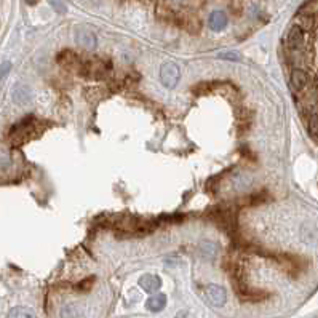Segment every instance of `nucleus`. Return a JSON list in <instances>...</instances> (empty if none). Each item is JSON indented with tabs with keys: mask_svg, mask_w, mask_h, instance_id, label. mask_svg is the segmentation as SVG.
<instances>
[{
	"mask_svg": "<svg viewBox=\"0 0 318 318\" xmlns=\"http://www.w3.org/2000/svg\"><path fill=\"white\" fill-rule=\"evenodd\" d=\"M179 67L175 63H163L160 67V77L162 82L165 83L166 87H176V83L179 80Z\"/></svg>",
	"mask_w": 318,
	"mask_h": 318,
	"instance_id": "f03ea898",
	"label": "nucleus"
},
{
	"mask_svg": "<svg viewBox=\"0 0 318 318\" xmlns=\"http://www.w3.org/2000/svg\"><path fill=\"white\" fill-rule=\"evenodd\" d=\"M307 128H309V134L318 141V112H310Z\"/></svg>",
	"mask_w": 318,
	"mask_h": 318,
	"instance_id": "9b49d317",
	"label": "nucleus"
},
{
	"mask_svg": "<svg viewBox=\"0 0 318 318\" xmlns=\"http://www.w3.org/2000/svg\"><path fill=\"white\" fill-rule=\"evenodd\" d=\"M285 43H286V47H288V50H290V51L301 50L302 47H304V43H306L304 29H302L299 24H293L290 29H288Z\"/></svg>",
	"mask_w": 318,
	"mask_h": 318,
	"instance_id": "f257e3e1",
	"label": "nucleus"
},
{
	"mask_svg": "<svg viewBox=\"0 0 318 318\" xmlns=\"http://www.w3.org/2000/svg\"><path fill=\"white\" fill-rule=\"evenodd\" d=\"M307 83H309L307 72L299 69V67H294V69L291 71V75H290V85H291V88L294 90V92H301V90L304 88Z\"/></svg>",
	"mask_w": 318,
	"mask_h": 318,
	"instance_id": "39448f33",
	"label": "nucleus"
},
{
	"mask_svg": "<svg viewBox=\"0 0 318 318\" xmlns=\"http://www.w3.org/2000/svg\"><path fill=\"white\" fill-rule=\"evenodd\" d=\"M51 5L55 6L58 13H64L66 11V6L63 3H59V0H51Z\"/></svg>",
	"mask_w": 318,
	"mask_h": 318,
	"instance_id": "f3484780",
	"label": "nucleus"
},
{
	"mask_svg": "<svg viewBox=\"0 0 318 318\" xmlns=\"http://www.w3.org/2000/svg\"><path fill=\"white\" fill-rule=\"evenodd\" d=\"M93 277H90V278H87V280H83V282L77 286L79 290H82V291H87V290H90V288H92V285H93Z\"/></svg>",
	"mask_w": 318,
	"mask_h": 318,
	"instance_id": "dca6fc26",
	"label": "nucleus"
},
{
	"mask_svg": "<svg viewBox=\"0 0 318 318\" xmlns=\"http://www.w3.org/2000/svg\"><path fill=\"white\" fill-rule=\"evenodd\" d=\"M207 296L211 301V304H214L216 307H222L227 301V293L222 286L219 285H210L207 286Z\"/></svg>",
	"mask_w": 318,
	"mask_h": 318,
	"instance_id": "20e7f679",
	"label": "nucleus"
},
{
	"mask_svg": "<svg viewBox=\"0 0 318 318\" xmlns=\"http://www.w3.org/2000/svg\"><path fill=\"white\" fill-rule=\"evenodd\" d=\"M75 40H77V43L85 50H95L98 45L95 34L85 27H79L77 31H75Z\"/></svg>",
	"mask_w": 318,
	"mask_h": 318,
	"instance_id": "7ed1b4c3",
	"label": "nucleus"
},
{
	"mask_svg": "<svg viewBox=\"0 0 318 318\" xmlns=\"http://www.w3.org/2000/svg\"><path fill=\"white\" fill-rule=\"evenodd\" d=\"M10 67H11V63H8V61H5L2 64V77H6V72H8Z\"/></svg>",
	"mask_w": 318,
	"mask_h": 318,
	"instance_id": "a211bd4d",
	"label": "nucleus"
},
{
	"mask_svg": "<svg viewBox=\"0 0 318 318\" xmlns=\"http://www.w3.org/2000/svg\"><path fill=\"white\" fill-rule=\"evenodd\" d=\"M219 58H222V59H232V61H238V59H240V56H238L237 51H222V53H219Z\"/></svg>",
	"mask_w": 318,
	"mask_h": 318,
	"instance_id": "4468645a",
	"label": "nucleus"
},
{
	"mask_svg": "<svg viewBox=\"0 0 318 318\" xmlns=\"http://www.w3.org/2000/svg\"><path fill=\"white\" fill-rule=\"evenodd\" d=\"M202 249V254L207 257V259H213L217 254V246L214 243H211V241H205V243L200 245Z\"/></svg>",
	"mask_w": 318,
	"mask_h": 318,
	"instance_id": "f8f14e48",
	"label": "nucleus"
},
{
	"mask_svg": "<svg viewBox=\"0 0 318 318\" xmlns=\"http://www.w3.org/2000/svg\"><path fill=\"white\" fill-rule=\"evenodd\" d=\"M11 98L16 104H27L32 100V92L27 85H24V83H18V85L13 88Z\"/></svg>",
	"mask_w": 318,
	"mask_h": 318,
	"instance_id": "423d86ee",
	"label": "nucleus"
},
{
	"mask_svg": "<svg viewBox=\"0 0 318 318\" xmlns=\"http://www.w3.org/2000/svg\"><path fill=\"white\" fill-rule=\"evenodd\" d=\"M139 285H141L146 291L154 293V291L158 290V288H160L162 283H160V278L155 277V275H142V277L139 278Z\"/></svg>",
	"mask_w": 318,
	"mask_h": 318,
	"instance_id": "6e6552de",
	"label": "nucleus"
},
{
	"mask_svg": "<svg viewBox=\"0 0 318 318\" xmlns=\"http://www.w3.org/2000/svg\"><path fill=\"white\" fill-rule=\"evenodd\" d=\"M58 63L63 64V66H77L79 64V56L75 55V53L66 50V51H61L58 55Z\"/></svg>",
	"mask_w": 318,
	"mask_h": 318,
	"instance_id": "9d476101",
	"label": "nucleus"
},
{
	"mask_svg": "<svg viewBox=\"0 0 318 318\" xmlns=\"http://www.w3.org/2000/svg\"><path fill=\"white\" fill-rule=\"evenodd\" d=\"M166 306V296L165 294H155V296L149 298L146 302V307L149 310H152V312H158V310H162Z\"/></svg>",
	"mask_w": 318,
	"mask_h": 318,
	"instance_id": "1a4fd4ad",
	"label": "nucleus"
},
{
	"mask_svg": "<svg viewBox=\"0 0 318 318\" xmlns=\"http://www.w3.org/2000/svg\"><path fill=\"white\" fill-rule=\"evenodd\" d=\"M8 317L10 318H34L35 315L32 312H29V310L22 309V307H14L13 310H10Z\"/></svg>",
	"mask_w": 318,
	"mask_h": 318,
	"instance_id": "ddd939ff",
	"label": "nucleus"
},
{
	"mask_svg": "<svg viewBox=\"0 0 318 318\" xmlns=\"http://www.w3.org/2000/svg\"><path fill=\"white\" fill-rule=\"evenodd\" d=\"M26 2H27L29 5H35L37 2H39V0H26Z\"/></svg>",
	"mask_w": 318,
	"mask_h": 318,
	"instance_id": "6ab92c4d",
	"label": "nucleus"
},
{
	"mask_svg": "<svg viewBox=\"0 0 318 318\" xmlns=\"http://www.w3.org/2000/svg\"><path fill=\"white\" fill-rule=\"evenodd\" d=\"M75 315H80V314L72 306H67L61 310V317H75Z\"/></svg>",
	"mask_w": 318,
	"mask_h": 318,
	"instance_id": "2eb2a0df",
	"label": "nucleus"
},
{
	"mask_svg": "<svg viewBox=\"0 0 318 318\" xmlns=\"http://www.w3.org/2000/svg\"><path fill=\"white\" fill-rule=\"evenodd\" d=\"M227 22H229V19H227V14L224 11H214L210 14L208 24L213 31H222L227 26Z\"/></svg>",
	"mask_w": 318,
	"mask_h": 318,
	"instance_id": "0eeeda50",
	"label": "nucleus"
}]
</instances>
